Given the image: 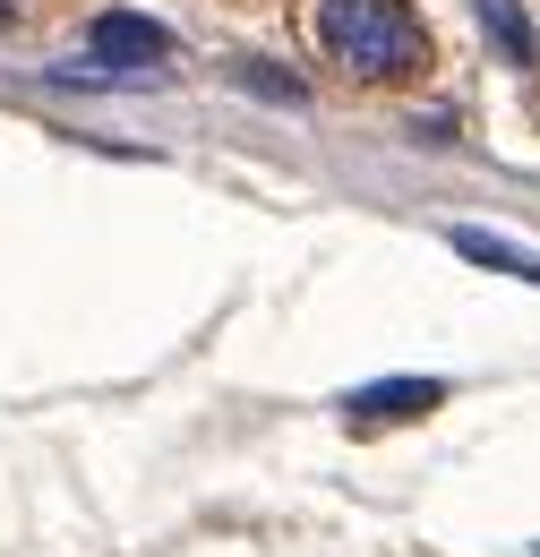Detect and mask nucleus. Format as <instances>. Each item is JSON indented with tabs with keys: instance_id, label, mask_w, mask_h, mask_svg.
<instances>
[{
	"instance_id": "1",
	"label": "nucleus",
	"mask_w": 540,
	"mask_h": 557,
	"mask_svg": "<svg viewBox=\"0 0 540 557\" xmlns=\"http://www.w3.org/2000/svg\"><path fill=\"white\" fill-rule=\"evenodd\" d=\"M309 26L327 61L360 86H404L429 70V26L412 17V0H309Z\"/></svg>"
},
{
	"instance_id": "2",
	"label": "nucleus",
	"mask_w": 540,
	"mask_h": 557,
	"mask_svg": "<svg viewBox=\"0 0 540 557\" xmlns=\"http://www.w3.org/2000/svg\"><path fill=\"white\" fill-rule=\"evenodd\" d=\"M86 44H95L112 70H130V77H146V70H163V61H172V26H163V17H146V9H103V17L86 26Z\"/></svg>"
},
{
	"instance_id": "3",
	"label": "nucleus",
	"mask_w": 540,
	"mask_h": 557,
	"mask_svg": "<svg viewBox=\"0 0 540 557\" xmlns=\"http://www.w3.org/2000/svg\"><path fill=\"white\" fill-rule=\"evenodd\" d=\"M446 404V386L438 377H378V386H352L343 395V412L352 420H420Z\"/></svg>"
},
{
	"instance_id": "4",
	"label": "nucleus",
	"mask_w": 540,
	"mask_h": 557,
	"mask_svg": "<svg viewBox=\"0 0 540 557\" xmlns=\"http://www.w3.org/2000/svg\"><path fill=\"white\" fill-rule=\"evenodd\" d=\"M446 240H455V258H472V267H489V275L540 283V249H515V240H498V232H480V223H455Z\"/></svg>"
},
{
	"instance_id": "5",
	"label": "nucleus",
	"mask_w": 540,
	"mask_h": 557,
	"mask_svg": "<svg viewBox=\"0 0 540 557\" xmlns=\"http://www.w3.org/2000/svg\"><path fill=\"white\" fill-rule=\"evenodd\" d=\"M480 9V26H489V44H498V52H506V61H515V70H532V17H524V0H472Z\"/></svg>"
},
{
	"instance_id": "6",
	"label": "nucleus",
	"mask_w": 540,
	"mask_h": 557,
	"mask_svg": "<svg viewBox=\"0 0 540 557\" xmlns=\"http://www.w3.org/2000/svg\"><path fill=\"white\" fill-rule=\"evenodd\" d=\"M241 86H249V95H267V103H300V77H283V70H267V61H241Z\"/></svg>"
},
{
	"instance_id": "7",
	"label": "nucleus",
	"mask_w": 540,
	"mask_h": 557,
	"mask_svg": "<svg viewBox=\"0 0 540 557\" xmlns=\"http://www.w3.org/2000/svg\"><path fill=\"white\" fill-rule=\"evenodd\" d=\"M0 26H9V0H0Z\"/></svg>"
}]
</instances>
